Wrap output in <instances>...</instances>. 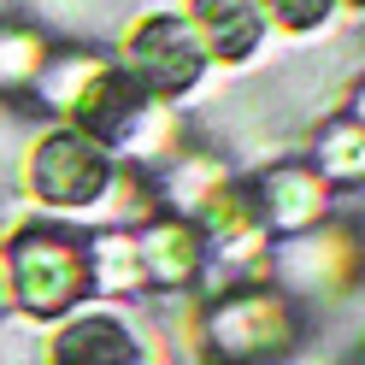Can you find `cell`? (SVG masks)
<instances>
[{"instance_id":"5","label":"cell","mask_w":365,"mask_h":365,"mask_svg":"<svg viewBox=\"0 0 365 365\" xmlns=\"http://www.w3.org/2000/svg\"><path fill=\"white\" fill-rule=\"evenodd\" d=\"M195 6H200V24H207V36L218 41L224 53L254 48V6H247V0H195Z\"/></svg>"},{"instance_id":"2","label":"cell","mask_w":365,"mask_h":365,"mask_svg":"<svg viewBox=\"0 0 365 365\" xmlns=\"http://www.w3.org/2000/svg\"><path fill=\"white\" fill-rule=\"evenodd\" d=\"M36 177H41V189L59 195V200H88V195L101 189V153L83 148L77 135H59V142L41 148Z\"/></svg>"},{"instance_id":"6","label":"cell","mask_w":365,"mask_h":365,"mask_svg":"<svg viewBox=\"0 0 365 365\" xmlns=\"http://www.w3.org/2000/svg\"><path fill=\"white\" fill-rule=\"evenodd\" d=\"M330 0H277V12L289 18V24H312V18H324Z\"/></svg>"},{"instance_id":"1","label":"cell","mask_w":365,"mask_h":365,"mask_svg":"<svg viewBox=\"0 0 365 365\" xmlns=\"http://www.w3.org/2000/svg\"><path fill=\"white\" fill-rule=\"evenodd\" d=\"M135 59H142V77L159 83V88H182V83L200 71V48L189 41V30H182V24H171V18H159V24L142 30Z\"/></svg>"},{"instance_id":"4","label":"cell","mask_w":365,"mask_h":365,"mask_svg":"<svg viewBox=\"0 0 365 365\" xmlns=\"http://www.w3.org/2000/svg\"><path fill=\"white\" fill-rule=\"evenodd\" d=\"M59 365H135V348L112 318H83V324L65 330Z\"/></svg>"},{"instance_id":"3","label":"cell","mask_w":365,"mask_h":365,"mask_svg":"<svg viewBox=\"0 0 365 365\" xmlns=\"http://www.w3.org/2000/svg\"><path fill=\"white\" fill-rule=\"evenodd\" d=\"M18 289H24L30 307H59L65 294L77 289V265L65 254L59 242H24V254H18Z\"/></svg>"}]
</instances>
